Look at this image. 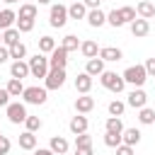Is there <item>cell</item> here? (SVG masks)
<instances>
[{"label": "cell", "mask_w": 155, "mask_h": 155, "mask_svg": "<svg viewBox=\"0 0 155 155\" xmlns=\"http://www.w3.org/2000/svg\"><path fill=\"white\" fill-rule=\"evenodd\" d=\"M121 78H124V82H126V85L143 87V85H145V80H148V73H145V68H143V65H128V68L121 73Z\"/></svg>", "instance_id": "obj_1"}, {"label": "cell", "mask_w": 155, "mask_h": 155, "mask_svg": "<svg viewBox=\"0 0 155 155\" xmlns=\"http://www.w3.org/2000/svg\"><path fill=\"white\" fill-rule=\"evenodd\" d=\"M99 82H102L104 90H109V92H114V94L124 92V87H126L124 78H121L119 73H114V70H104V73L99 75Z\"/></svg>", "instance_id": "obj_2"}, {"label": "cell", "mask_w": 155, "mask_h": 155, "mask_svg": "<svg viewBox=\"0 0 155 155\" xmlns=\"http://www.w3.org/2000/svg\"><path fill=\"white\" fill-rule=\"evenodd\" d=\"M22 99L27 104H44L48 99V90L46 87H39V85H31V87H24L22 92Z\"/></svg>", "instance_id": "obj_3"}, {"label": "cell", "mask_w": 155, "mask_h": 155, "mask_svg": "<svg viewBox=\"0 0 155 155\" xmlns=\"http://www.w3.org/2000/svg\"><path fill=\"white\" fill-rule=\"evenodd\" d=\"M27 63H29V75L31 78H46V73H48V58L44 53H36Z\"/></svg>", "instance_id": "obj_4"}, {"label": "cell", "mask_w": 155, "mask_h": 155, "mask_svg": "<svg viewBox=\"0 0 155 155\" xmlns=\"http://www.w3.org/2000/svg\"><path fill=\"white\" fill-rule=\"evenodd\" d=\"M65 22H68V7L65 5H51V12H48V24L53 27V29H61V27H65Z\"/></svg>", "instance_id": "obj_5"}, {"label": "cell", "mask_w": 155, "mask_h": 155, "mask_svg": "<svg viewBox=\"0 0 155 155\" xmlns=\"http://www.w3.org/2000/svg\"><path fill=\"white\" fill-rule=\"evenodd\" d=\"M65 65H68V51L56 46L48 53V70H65Z\"/></svg>", "instance_id": "obj_6"}, {"label": "cell", "mask_w": 155, "mask_h": 155, "mask_svg": "<svg viewBox=\"0 0 155 155\" xmlns=\"http://www.w3.org/2000/svg\"><path fill=\"white\" fill-rule=\"evenodd\" d=\"M5 111H7V121H10V124H24V119L29 116V114H27V107H24L22 102H10V104L5 107Z\"/></svg>", "instance_id": "obj_7"}, {"label": "cell", "mask_w": 155, "mask_h": 155, "mask_svg": "<svg viewBox=\"0 0 155 155\" xmlns=\"http://www.w3.org/2000/svg\"><path fill=\"white\" fill-rule=\"evenodd\" d=\"M65 85V70H48L44 78V87L46 90H58Z\"/></svg>", "instance_id": "obj_8"}, {"label": "cell", "mask_w": 155, "mask_h": 155, "mask_svg": "<svg viewBox=\"0 0 155 155\" xmlns=\"http://www.w3.org/2000/svg\"><path fill=\"white\" fill-rule=\"evenodd\" d=\"M126 104L133 107V109H143V107L148 104V94H145V90H143V87H133L131 94H128V99H126Z\"/></svg>", "instance_id": "obj_9"}, {"label": "cell", "mask_w": 155, "mask_h": 155, "mask_svg": "<svg viewBox=\"0 0 155 155\" xmlns=\"http://www.w3.org/2000/svg\"><path fill=\"white\" fill-rule=\"evenodd\" d=\"M128 27H131V34H133L136 39H143V36H148V34H150V22H148V19L136 17Z\"/></svg>", "instance_id": "obj_10"}, {"label": "cell", "mask_w": 155, "mask_h": 155, "mask_svg": "<svg viewBox=\"0 0 155 155\" xmlns=\"http://www.w3.org/2000/svg\"><path fill=\"white\" fill-rule=\"evenodd\" d=\"M99 58L104 63H116V61L124 58V51L116 48V46H104V48H99Z\"/></svg>", "instance_id": "obj_11"}, {"label": "cell", "mask_w": 155, "mask_h": 155, "mask_svg": "<svg viewBox=\"0 0 155 155\" xmlns=\"http://www.w3.org/2000/svg\"><path fill=\"white\" fill-rule=\"evenodd\" d=\"M10 75H12L15 80H24V78H29V63H27V61H12V65H10Z\"/></svg>", "instance_id": "obj_12"}, {"label": "cell", "mask_w": 155, "mask_h": 155, "mask_svg": "<svg viewBox=\"0 0 155 155\" xmlns=\"http://www.w3.org/2000/svg\"><path fill=\"white\" fill-rule=\"evenodd\" d=\"M87 126H90V121H87V116H85V114H78V116H73V119H70V124H68V128H70L75 136H80V133H87Z\"/></svg>", "instance_id": "obj_13"}, {"label": "cell", "mask_w": 155, "mask_h": 155, "mask_svg": "<svg viewBox=\"0 0 155 155\" xmlns=\"http://www.w3.org/2000/svg\"><path fill=\"white\" fill-rule=\"evenodd\" d=\"M136 15H138L140 19H148V22H150V19L155 17V5H153L150 0H140V2L136 5Z\"/></svg>", "instance_id": "obj_14"}, {"label": "cell", "mask_w": 155, "mask_h": 155, "mask_svg": "<svg viewBox=\"0 0 155 155\" xmlns=\"http://www.w3.org/2000/svg\"><path fill=\"white\" fill-rule=\"evenodd\" d=\"M92 109H94V97L80 94V97L75 99V111H78V114H90Z\"/></svg>", "instance_id": "obj_15"}, {"label": "cell", "mask_w": 155, "mask_h": 155, "mask_svg": "<svg viewBox=\"0 0 155 155\" xmlns=\"http://www.w3.org/2000/svg\"><path fill=\"white\" fill-rule=\"evenodd\" d=\"M68 140L63 138V136H51V143H48V150L53 153V155H65L68 153Z\"/></svg>", "instance_id": "obj_16"}, {"label": "cell", "mask_w": 155, "mask_h": 155, "mask_svg": "<svg viewBox=\"0 0 155 155\" xmlns=\"http://www.w3.org/2000/svg\"><path fill=\"white\" fill-rule=\"evenodd\" d=\"M85 73L90 75V78H99L102 73H104V61L97 56V58H90L87 61V65H85Z\"/></svg>", "instance_id": "obj_17"}, {"label": "cell", "mask_w": 155, "mask_h": 155, "mask_svg": "<svg viewBox=\"0 0 155 155\" xmlns=\"http://www.w3.org/2000/svg\"><path fill=\"white\" fill-rule=\"evenodd\" d=\"M75 90L80 92V94H90V90H92V78L82 70V73H78V78H75Z\"/></svg>", "instance_id": "obj_18"}, {"label": "cell", "mask_w": 155, "mask_h": 155, "mask_svg": "<svg viewBox=\"0 0 155 155\" xmlns=\"http://www.w3.org/2000/svg\"><path fill=\"white\" fill-rule=\"evenodd\" d=\"M140 136H143V133H140L138 128H124V131H121V143L133 148V145L140 143Z\"/></svg>", "instance_id": "obj_19"}, {"label": "cell", "mask_w": 155, "mask_h": 155, "mask_svg": "<svg viewBox=\"0 0 155 155\" xmlns=\"http://www.w3.org/2000/svg\"><path fill=\"white\" fill-rule=\"evenodd\" d=\"M15 22H17V12H15V10H10V7L0 10V31L15 27Z\"/></svg>", "instance_id": "obj_20"}, {"label": "cell", "mask_w": 155, "mask_h": 155, "mask_svg": "<svg viewBox=\"0 0 155 155\" xmlns=\"http://www.w3.org/2000/svg\"><path fill=\"white\" fill-rule=\"evenodd\" d=\"M80 53L90 61V58H97L99 56V46H97V41H92V39H87V41H80Z\"/></svg>", "instance_id": "obj_21"}, {"label": "cell", "mask_w": 155, "mask_h": 155, "mask_svg": "<svg viewBox=\"0 0 155 155\" xmlns=\"http://www.w3.org/2000/svg\"><path fill=\"white\" fill-rule=\"evenodd\" d=\"M87 24L90 27H102V24H107V12H102V10H87Z\"/></svg>", "instance_id": "obj_22"}, {"label": "cell", "mask_w": 155, "mask_h": 155, "mask_svg": "<svg viewBox=\"0 0 155 155\" xmlns=\"http://www.w3.org/2000/svg\"><path fill=\"white\" fill-rule=\"evenodd\" d=\"M87 17V7L80 2V0H75L70 7H68V19H85Z\"/></svg>", "instance_id": "obj_23"}, {"label": "cell", "mask_w": 155, "mask_h": 155, "mask_svg": "<svg viewBox=\"0 0 155 155\" xmlns=\"http://www.w3.org/2000/svg\"><path fill=\"white\" fill-rule=\"evenodd\" d=\"M19 148L22 150H34L36 148V133H31V131L19 133Z\"/></svg>", "instance_id": "obj_24"}, {"label": "cell", "mask_w": 155, "mask_h": 155, "mask_svg": "<svg viewBox=\"0 0 155 155\" xmlns=\"http://www.w3.org/2000/svg\"><path fill=\"white\" fill-rule=\"evenodd\" d=\"M36 12H39L36 5L24 2V5H19V15H17V19H36Z\"/></svg>", "instance_id": "obj_25"}, {"label": "cell", "mask_w": 155, "mask_h": 155, "mask_svg": "<svg viewBox=\"0 0 155 155\" xmlns=\"http://www.w3.org/2000/svg\"><path fill=\"white\" fill-rule=\"evenodd\" d=\"M2 44H5L7 48L15 46V44H19V31H17V27H10V29L2 31Z\"/></svg>", "instance_id": "obj_26"}, {"label": "cell", "mask_w": 155, "mask_h": 155, "mask_svg": "<svg viewBox=\"0 0 155 155\" xmlns=\"http://www.w3.org/2000/svg\"><path fill=\"white\" fill-rule=\"evenodd\" d=\"M56 46H58V44H56V39H53V36H48V34L39 39V53H44V56H46V53H51Z\"/></svg>", "instance_id": "obj_27"}, {"label": "cell", "mask_w": 155, "mask_h": 155, "mask_svg": "<svg viewBox=\"0 0 155 155\" xmlns=\"http://www.w3.org/2000/svg\"><path fill=\"white\" fill-rule=\"evenodd\" d=\"M7 94L10 97H22V92H24V85H22V80H15V78H10V82H7Z\"/></svg>", "instance_id": "obj_28"}, {"label": "cell", "mask_w": 155, "mask_h": 155, "mask_svg": "<svg viewBox=\"0 0 155 155\" xmlns=\"http://www.w3.org/2000/svg\"><path fill=\"white\" fill-rule=\"evenodd\" d=\"M104 128H107L109 133H121V131H124V121H121V116H109L107 124H104Z\"/></svg>", "instance_id": "obj_29"}, {"label": "cell", "mask_w": 155, "mask_h": 155, "mask_svg": "<svg viewBox=\"0 0 155 155\" xmlns=\"http://www.w3.org/2000/svg\"><path fill=\"white\" fill-rule=\"evenodd\" d=\"M138 121H140L143 126H148V124H155V109H150V107H143V109H138Z\"/></svg>", "instance_id": "obj_30"}, {"label": "cell", "mask_w": 155, "mask_h": 155, "mask_svg": "<svg viewBox=\"0 0 155 155\" xmlns=\"http://www.w3.org/2000/svg\"><path fill=\"white\" fill-rule=\"evenodd\" d=\"M61 48H65L68 53H70V51H78V48H80V41H78V36H75V34H68V36H63V41H61Z\"/></svg>", "instance_id": "obj_31"}, {"label": "cell", "mask_w": 155, "mask_h": 155, "mask_svg": "<svg viewBox=\"0 0 155 155\" xmlns=\"http://www.w3.org/2000/svg\"><path fill=\"white\" fill-rule=\"evenodd\" d=\"M107 111H109V116H121V114L126 111V102H121V99H111L109 107H107Z\"/></svg>", "instance_id": "obj_32"}, {"label": "cell", "mask_w": 155, "mask_h": 155, "mask_svg": "<svg viewBox=\"0 0 155 155\" xmlns=\"http://www.w3.org/2000/svg\"><path fill=\"white\" fill-rule=\"evenodd\" d=\"M7 51H10V58H15V61H22V58L27 56V46H24L22 41H19V44H15V46H10Z\"/></svg>", "instance_id": "obj_33"}, {"label": "cell", "mask_w": 155, "mask_h": 155, "mask_svg": "<svg viewBox=\"0 0 155 155\" xmlns=\"http://www.w3.org/2000/svg\"><path fill=\"white\" fill-rule=\"evenodd\" d=\"M119 15H121L124 24H131V22L138 17V15H136V7H128V5H126V7H119Z\"/></svg>", "instance_id": "obj_34"}, {"label": "cell", "mask_w": 155, "mask_h": 155, "mask_svg": "<svg viewBox=\"0 0 155 155\" xmlns=\"http://www.w3.org/2000/svg\"><path fill=\"white\" fill-rule=\"evenodd\" d=\"M104 145L107 148H119L121 145V133H104Z\"/></svg>", "instance_id": "obj_35"}, {"label": "cell", "mask_w": 155, "mask_h": 155, "mask_svg": "<svg viewBox=\"0 0 155 155\" xmlns=\"http://www.w3.org/2000/svg\"><path fill=\"white\" fill-rule=\"evenodd\" d=\"M107 24H111V27H124V19H121L119 10H111V12H107Z\"/></svg>", "instance_id": "obj_36"}, {"label": "cell", "mask_w": 155, "mask_h": 155, "mask_svg": "<svg viewBox=\"0 0 155 155\" xmlns=\"http://www.w3.org/2000/svg\"><path fill=\"white\" fill-rule=\"evenodd\" d=\"M15 27H17V31H19V34H27V31H31V29H34V19H17V22H15Z\"/></svg>", "instance_id": "obj_37"}, {"label": "cell", "mask_w": 155, "mask_h": 155, "mask_svg": "<svg viewBox=\"0 0 155 155\" xmlns=\"http://www.w3.org/2000/svg\"><path fill=\"white\" fill-rule=\"evenodd\" d=\"M24 126H27V131L36 133V131L41 128V119H39V116H27V119H24Z\"/></svg>", "instance_id": "obj_38"}, {"label": "cell", "mask_w": 155, "mask_h": 155, "mask_svg": "<svg viewBox=\"0 0 155 155\" xmlns=\"http://www.w3.org/2000/svg\"><path fill=\"white\" fill-rule=\"evenodd\" d=\"M75 148H92V136H90V133L75 136Z\"/></svg>", "instance_id": "obj_39"}, {"label": "cell", "mask_w": 155, "mask_h": 155, "mask_svg": "<svg viewBox=\"0 0 155 155\" xmlns=\"http://www.w3.org/2000/svg\"><path fill=\"white\" fill-rule=\"evenodd\" d=\"M143 68H145L148 78H155V56H153V58H148V61L143 63Z\"/></svg>", "instance_id": "obj_40"}, {"label": "cell", "mask_w": 155, "mask_h": 155, "mask_svg": "<svg viewBox=\"0 0 155 155\" xmlns=\"http://www.w3.org/2000/svg\"><path fill=\"white\" fill-rule=\"evenodd\" d=\"M10 148H12L10 138H7V136H2V138H0V155H7V153H10Z\"/></svg>", "instance_id": "obj_41"}, {"label": "cell", "mask_w": 155, "mask_h": 155, "mask_svg": "<svg viewBox=\"0 0 155 155\" xmlns=\"http://www.w3.org/2000/svg\"><path fill=\"white\" fill-rule=\"evenodd\" d=\"M116 155H133V148H131V145H124V143H121V145L116 148Z\"/></svg>", "instance_id": "obj_42"}, {"label": "cell", "mask_w": 155, "mask_h": 155, "mask_svg": "<svg viewBox=\"0 0 155 155\" xmlns=\"http://www.w3.org/2000/svg\"><path fill=\"white\" fill-rule=\"evenodd\" d=\"M99 2H102V0H82V5H85L87 10H99Z\"/></svg>", "instance_id": "obj_43"}, {"label": "cell", "mask_w": 155, "mask_h": 155, "mask_svg": "<svg viewBox=\"0 0 155 155\" xmlns=\"http://www.w3.org/2000/svg\"><path fill=\"white\" fill-rule=\"evenodd\" d=\"M7 61H10V51H7V46H0V65L7 63Z\"/></svg>", "instance_id": "obj_44"}, {"label": "cell", "mask_w": 155, "mask_h": 155, "mask_svg": "<svg viewBox=\"0 0 155 155\" xmlns=\"http://www.w3.org/2000/svg\"><path fill=\"white\" fill-rule=\"evenodd\" d=\"M10 104V94H7V90H0V107H7Z\"/></svg>", "instance_id": "obj_45"}, {"label": "cell", "mask_w": 155, "mask_h": 155, "mask_svg": "<svg viewBox=\"0 0 155 155\" xmlns=\"http://www.w3.org/2000/svg\"><path fill=\"white\" fill-rule=\"evenodd\" d=\"M75 155H94L92 148H75Z\"/></svg>", "instance_id": "obj_46"}, {"label": "cell", "mask_w": 155, "mask_h": 155, "mask_svg": "<svg viewBox=\"0 0 155 155\" xmlns=\"http://www.w3.org/2000/svg\"><path fill=\"white\" fill-rule=\"evenodd\" d=\"M34 155H53V153H51V150H48V148H39V150H36V153H34Z\"/></svg>", "instance_id": "obj_47"}, {"label": "cell", "mask_w": 155, "mask_h": 155, "mask_svg": "<svg viewBox=\"0 0 155 155\" xmlns=\"http://www.w3.org/2000/svg\"><path fill=\"white\" fill-rule=\"evenodd\" d=\"M5 5H15V2H19V0H2Z\"/></svg>", "instance_id": "obj_48"}, {"label": "cell", "mask_w": 155, "mask_h": 155, "mask_svg": "<svg viewBox=\"0 0 155 155\" xmlns=\"http://www.w3.org/2000/svg\"><path fill=\"white\" fill-rule=\"evenodd\" d=\"M39 5H51V0H39Z\"/></svg>", "instance_id": "obj_49"}, {"label": "cell", "mask_w": 155, "mask_h": 155, "mask_svg": "<svg viewBox=\"0 0 155 155\" xmlns=\"http://www.w3.org/2000/svg\"><path fill=\"white\" fill-rule=\"evenodd\" d=\"M0 41H2V31H0Z\"/></svg>", "instance_id": "obj_50"}, {"label": "cell", "mask_w": 155, "mask_h": 155, "mask_svg": "<svg viewBox=\"0 0 155 155\" xmlns=\"http://www.w3.org/2000/svg\"><path fill=\"white\" fill-rule=\"evenodd\" d=\"M0 138H2V133H0Z\"/></svg>", "instance_id": "obj_51"}, {"label": "cell", "mask_w": 155, "mask_h": 155, "mask_svg": "<svg viewBox=\"0 0 155 155\" xmlns=\"http://www.w3.org/2000/svg\"><path fill=\"white\" fill-rule=\"evenodd\" d=\"M73 2H75V0H73Z\"/></svg>", "instance_id": "obj_52"}]
</instances>
